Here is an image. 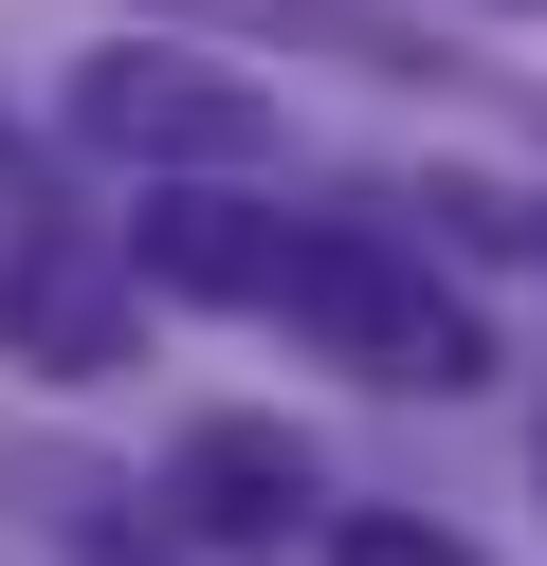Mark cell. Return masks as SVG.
I'll return each mask as SVG.
<instances>
[{"label": "cell", "mask_w": 547, "mask_h": 566, "mask_svg": "<svg viewBox=\"0 0 547 566\" xmlns=\"http://www.w3.org/2000/svg\"><path fill=\"white\" fill-rule=\"evenodd\" d=\"M292 238H255V201H146L128 220V274H165V293H274Z\"/></svg>", "instance_id": "5b68a950"}, {"label": "cell", "mask_w": 547, "mask_h": 566, "mask_svg": "<svg viewBox=\"0 0 547 566\" xmlns=\"http://www.w3.org/2000/svg\"><path fill=\"white\" fill-rule=\"evenodd\" d=\"M328 566H474V548H456V530H420V512H347V530H328Z\"/></svg>", "instance_id": "8992f818"}, {"label": "cell", "mask_w": 547, "mask_h": 566, "mask_svg": "<svg viewBox=\"0 0 547 566\" xmlns=\"http://www.w3.org/2000/svg\"><path fill=\"white\" fill-rule=\"evenodd\" d=\"M274 311H292L311 347H347L365 384H474V366H493L474 311L438 293L401 238H292V256H274Z\"/></svg>", "instance_id": "6da1fadb"}, {"label": "cell", "mask_w": 547, "mask_h": 566, "mask_svg": "<svg viewBox=\"0 0 547 566\" xmlns=\"http://www.w3.org/2000/svg\"><path fill=\"white\" fill-rule=\"evenodd\" d=\"M165 493L219 530V548H274V530L311 512V457H292V420H201V439L165 457Z\"/></svg>", "instance_id": "277c9868"}, {"label": "cell", "mask_w": 547, "mask_h": 566, "mask_svg": "<svg viewBox=\"0 0 547 566\" xmlns=\"http://www.w3.org/2000/svg\"><path fill=\"white\" fill-rule=\"evenodd\" d=\"M73 128L109 165H274V92H238L219 55H165V38H109L73 74Z\"/></svg>", "instance_id": "7a4b0ae2"}, {"label": "cell", "mask_w": 547, "mask_h": 566, "mask_svg": "<svg viewBox=\"0 0 547 566\" xmlns=\"http://www.w3.org/2000/svg\"><path fill=\"white\" fill-rule=\"evenodd\" d=\"M128 293H146V274H109V256H73V238H36V256L0 274V347H19V366H128Z\"/></svg>", "instance_id": "3957f363"}]
</instances>
